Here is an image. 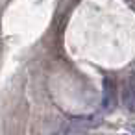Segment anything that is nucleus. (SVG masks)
<instances>
[{
    "instance_id": "1",
    "label": "nucleus",
    "mask_w": 135,
    "mask_h": 135,
    "mask_svg": "<svg viewBox=\"0 0 135 135\" xmlns=\"http://www.w3.org/2000/svg\"><path fill=\"white\" fill-rule=\"evenodd\" d=\"M102 105L105 111H111L115 105H117V87L115 83L105 78L104 80V96H102Z\"/></svg>"
},
{
    "instance_id": "2",
    "label": "nucleus",
    "mask_w": 135,
    "mask_h": 135,
    "mask_svg": "<svg viewBox=\"0 0 135 135\" xmlns=\"http://www.w3.org/2000/svg\"><path fill=\"white\" fill-rule=\"evenodd\" d=\"M122 102H124V105L128 107V111H133L135 113V93L126 85L124 87V93H122Z\"/></svg>"
}]
</instances>
